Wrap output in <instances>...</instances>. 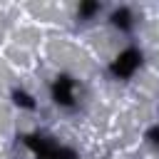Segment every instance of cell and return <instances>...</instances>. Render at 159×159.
Here are the masks:
<instances>
[{"instance_id":"3","label":"cell","mask_w":159,"mask_h":159,"mask_svg":"<svg viewBox=\"0 0 159 159\" xmlns=\"http://www.w3.org/2000/svg\"><path fill=\"white\" fill-rule=\"evenodd\" d=\"M52 97H55L57 104H65V107H70L75 102L72 99V80L67 75H60L57 77V82L52 84Z\"/></svg>"},{"instance_id":"4","label":"cell","mask_w":159,"mask_h":159,"mask_svg":"<svg viewBox=\"0 0 159 159\" xmlns=\"http://www.w3.org/2000/svg\"><path fill=\"white\" fill-rule=\"evenodd\" d=\"M112 22H114L117 27H122V30H129V25H132V15H129V10H127V7L117 10V12L112 15Z\"/></svg>"},{"instance_id":"2","label":"cell","mask_w":159,"mask_h":159,"mask_svg":"<svg viewBox=\"0 0 159 159\" xmlns=\"http://www.w3.org/2000/svg\"><path fill=\"white\" fill-rule=\"evenodd\" d=\"M22 142H25V147H30L40 159H52V154H55V149H57L55 142H50L47 137H40V134H27V137H22Z\"/></svg>"},{"instance_id":"6","label":"cell","mask_w":159,"mask_h":159,"mask_svg":"<svg viewBox=\"0 0 159 159\" xmlns=\"http://www.w3.org/2000/svg\"><path fill=\"white\" fill-rule=\"evenodd\" d=\"M97 7H99L97 2H84V5H80V17H89Z\"/></svg>"},{"instance_id":"1","label":"cell","mask_w":159,"mask_h":159,"mask_svg":"<svg viewBox=\"0 0 159 159\" xmlns=\"http://www.w3.org/2000/svg\"><path fill=\"white\" fill-rule=\"evenodd\" d=\"M139 62H142V55L137 52V50H124L114 62H112V75L114 77H122V80H127V77H132L134 75V70L139 67Z\"/></svg>"},{"instance_id":"7","label":"cell","mask_w":159,"mask_h":159,"mask_svg":"<svg viewBox=\"0 0 159 159\" xmlns=\"http://www.w3.org/2000/svg\"><path fill=\"white\" fill-rule=\"evenodd\" d=\"M149 139H152L154 144H159V127H154V129L149 132Z\"/></svg>"},{"instance_id":"5","label":"cell","mask_w":159,"mask_h":159,"mask_svg":"<svg viewBox=\"0 0 159 159\" xmlns=\"http://www.w3.org/2000/svg\"><path fill=\"white\" fill-rule=\"evenodd\" d=\"M12 97H15V102H17V104H22V107H27V109H32V107H35V102H32V99H30L25 92H20V89H17Z\"/></svg>"}]
</instances>
